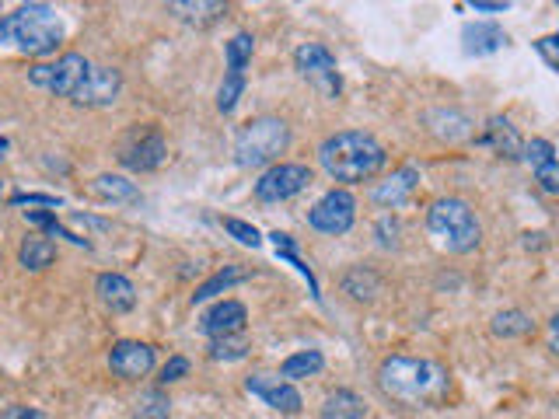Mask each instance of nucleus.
Segmentation results:
<instances>
[{"instance_id":"obj_21","label":"nucleus","mask_w":559,"mask_h":419,"mask_svg":"<svg viewBox=\"0 0 559 419\" xmlns=\"http://www.w3.org/2000/svg\"><path fill=\"white\" fill-rule=\"evenodd\" d=\"M91 193L105 203H140V189L130 179H123V175H98L91 182Z\"/></svg>"},{"instance_id":"obj_42","label":"nucleus","mask_w":559,"mask_h":419,"mask_svg":"<svg viewBox=\"0 0 559 419\" xmlns=\"http://www.w3.org/2000/svg\"><path fill=\"white\" fill-rule=\"evenodd\" d=\"M549 350H553L556 357H559V311H556L553 318H549Z\"/></svg>"},{"instance_id":"obj_12","label":"nucleus","mask_w":559,"mask_h":419,"mask_svg":"<svg viewBox=\"0 0 559 419\" xmlns=\"http://www.w3.org/2000/svg\"><path fill=\"white\" fill-rule=\"evenodd\" d=\"M245 388H249L256 399H263L270 409H277V413H301V392H297L290 381H283L280 374H252L249 381H245Z\"/></svg>"},{"instance_id":"obj_16","label":"nucleus","mask_w":559,"mask_h":419,"mask_svg":"<svg viewBox=\"0 0 559 419\" xmlns=\"http://www.w3.org/2000/svg\"><path fill=\"white\" fill-rule=\"evenodd\" d=\"M416 182H420V172H416V168H399V172H392V179H385L378 189H374L371 200L385 210H395L413 196Z\"/></svg>"},{"instance_id":"obj_20","label":"nucleus","mask_w":559,"mask_h":419,"mask_svg":"<svg viewBox=\"0 0 559 419\" xmlns=\"http://www.w3.org/2000/svg\"><path fill=\"white\" fill-rule=\"evenodd\" d=\"M483 144H490L493 151L504 154V158H521V147H525L518 137V130L511 126V119H504V116H493L490 123H486Z\"/></svg>"},{"instance_id":"obj_33","label":"nucleus","mask_w":559,"mask_h":419,"mask_svg":"<svg viewBox=\"0 0 559 419\" xmlns=\"http://www.w3.org/2000/svg\"><path fill=\"white\" fill-rule=\"evenodd\" d=\"M521 161H525V165H532L535 172H539L542 165L556 161V147L549 144V140H528V144L521 147Z\"/></svg>"},{"instance_id":"obj_34","label":"nucleus","mask_w":559,"mask_h":419,"mask_svg":"<svg viewBox=\"0 0 559 419\" xmlns=\"http://www.w3.org/2000/svg\"><path fill=\"white\" fill-rule=\"evenodd\" d=\"M224 231H228L231 238L242 241V245H252V248L263 245V234H259L252 224H245V220H238V217H224Z\"/></svg>"},{"instance_id":"obj_10","label":"nucleus","mask_w":559,"mask_h":419,"mask_svg":"<svg viewBox=\"0 0 559 419\" xmlns=\"http://www.w3.org/2000/svg\"><path fill=\"white\" fill-rule=\"evenodd\" d=\"M154 346L140 343V339H119L116 346L109 350V367L116 378L123 381H140L154 371Z\"/></svg>"},{"instance_id":"obj_15","label":"nucleus","mask_w":559,"mask_h":419,"mask_svg":"<svg viewBox=\"0 0 559 419\" xmlns=\"http://www.w3.org/2000/svg\"><path fill=\"white\" fill-rule=\"evenodd\" d=\"M245 322H249V311H245V304L238 301H221L214 304V308L203 315L200 329L207 332L210 339H221V336H242Z\"/></svg>"},{"instance_id":"obj_40","label":"nucleus","mask_w":559,"mask_h":419,"mask_svg":"<svg viewBox=\"0 0 559 419\" xmlns=\"http://www.w3.org/2000/svg\"><path fill=\"white\" fill-rule=\"evenodd\" d=\"M0 419H49V416L32 406H7V409H0Z\"/></svg>"},{"instance_id":"obj_22","label":"nucleus","mask_w":559,"mask_h":419,"mask_svg":"<svg viewBox=\"0 0 559 419\" xmlns=\"http://www.w3.org/2000/svg\"><path fill=\"white\" fill-rule=\"evenodd\" d=\"M343 290L353 301H374V297L381 294V276L367 266H353L350 273L343 276Z\"/></svg>"},{"instance_id":"obj_23","label":"nucleus","mask_w":559,"mask_h":419,"mask_svg":"<svg viewBox=\"0 0 559 419\" xmlns=\"http://www.w3.org/2000/svg\"><path fill=\"white\" fill-rule=\"evenodd\" d=\"M490 329H493V336H500V339H518V336H528V332L535 329V322L528 311L507 308V311H497V315H493Z\"/></svg>"},{"instance_id":"obj_8","label":"nucleus","mask_w":559,"mask_h":419,"mask_svg":"<svg viewBox=\"0 0 559 419\" xmlns=\"http://www.w3.org/2000/svg\"><path fill=\"white\" fill-rule=\"evenodd\" d=\"M311 186V168L308 165H273L270 172H263V179L256 182V200L259 203H283L294 200L297 193Z\"/></svg>"},{"instance_id":"obj_5","label":"nucleus","mask_w":559,"mask_h":419,"mask_svg":"<svg viewBox=\"0 0 559 419\" xmlns=\"http://www.w3.org/2000/svg\"><path fill=\"white\" fill-rule=\"evenodd\" d=\"M290 144V126L280 116H259L238 133L235 140V165L238 168H263L277 161Z\"/></svg>"},{"instance_id":"obj_26","label":"nucleus","mask_w":559,"mask_h":419,"mask_svg":"<svg viewBox=\"0 0 559 419\" xmlns=\"http://www.w3.org/2000/svg\"><path fill=\"white\" fill-rule=\"evenodd\" d=\"M245 276H249V269H242V266H224L221 273H214L207 283H200V287H196L193 304H203V301H210V297H214V294H224V290H228V287H235V283H242Z\"/></svg>"},{"instance_id":"obj_39","label":"nucleus","mask_w":559,"mask_h":419,"mask_svg":"<svg viewBox=\"0 0 559 419\" xmlns=\"http://www.w3.org/2000/svg\"><path fill=\"white\" fill-rule=\"evenodd\" d=\"M11 203L14 207H25V203H32V207H60V200L46 193H18V196H11Z\"/></svg>"},{"instance_id":"obj_27","label":"nucleus","mask_w":559,"mask_h":419,"mask_svg":"<svg viewBox=\"0 0 559 419\" xmlns=\"http://www.w3.org/2000/svg\"><path fill=\"white\" fill-rule=\"evenodd\" d=\"M168 416H172V399L161 388L140 392L137 402H133V419H168Z\"/></svg>"},{"instance_id":"obj_25","label":"nucleus","mask_w":559,"mask_h":419,"mask_svg":"<svg viewBox=\"0 0 559 419\" xmlns=\"http://www.w3.org/2000/svg\"><path fill=\"white\" fill-rule=\"evenodd\" d=\"M325 367V357L318 350H301V353H294V357H287L283 360V367H280V378L283 381H297V378H315L318 371Z\"/></svg>"},{"instance_id":"obj_31","label":"nucleus","mask_w":559,"mask_h":419,"mask_svg":"<svg viewBox=\"0 0 559 419\" xmlns=\"http://www.w3.org/2000/svg\"><path fill=\"white\" fill-rule=\"evenodd\" d=\"M25 217H28V224L42 227V231H46V234H60V238L74 241V245L91 248V241H88V238H77L74 231H67V227H60V224H56V217H53V213H42V210H25Z\"/></svg>"},{"instance_id":"obj_13","label":"nucleus","mask_w":559,"mask_h":419,"mask_svg":"<svg viewBox=\"0 0 559 419\" xmlns=\"http://www.w3.org/2000/svg\"><path fill=\"white\" fill-rule=\"evenodd\" d=\"M119 161H123L130 172H154V168H161L168 161L165 137H161V133H154V130L137 133L130 144H123V151H119Z\"/></svg>"},{"instance_id":"obj_28","label":"nucleus","mask_w":559,"mask_h":419,"mask_svg":"<svg viewBox=\"0 0 559 419\" xmlns=\"http://www.w3.org/2000/svg\"><path fill=\"white\" fill-rule=\"evenodd\" d=\"M207 353H210V360H224V364H231V360H242L245 353H249V339H245V336L210 339Z\"/></svg>"},{"instance_id":"obj_24","label":"nucleus","mask_w":559,"mask_h":419,"mask_svg":"<svg viewBox=\"0 0 559 419\" xmlns=\"http://www.w3.org/2000/svg\"><path fill=\"white\" fill-rule=\"evenodd\" d=\"M168 11L179 14L189 25H210V21H217L224 14V4H217V0H179Z\"/></svg>"},{"instance_id":"obj_44","label":"nucleus","mask_w":559,"mask_h":419,"mask_svg":"<svg viewBox=\"0 0 559 419\" xmlns=\"http://www.w3.org/2000/svg\"><path fill=\"white\" fill-rule=\"evenodd\" d=\"M0 193H4V182H0Z\"/></svg>"},{"instance_id":"obj_2","label":"nucleus","mask_w":559,"mask_h":419,"mask_svg":"<svg viewBox=\"0 0 559 419\" xmlns=\"http://www.w3.org/2000/svg\"><path fill=\"white\" fill-rule=\"evenodd\" d=\"M318 161L329 172V179L346 182V186H357V182H367L385 168L388 154L381 147L378 137L364 130H343L332 133L329 140H322L318 147Z\"/></svg>"},{"instance_id":"obj_32","label":"nucleus","mask_w":559,"mask_h":419,"mask_svg":"<svg viewBox=\"0 0 559 419\" xmlns=\"http://www.w3.org/2000/svg\"><path fill=\"white\" fill-rule=\"evenodd\" d=\"M273 245H277V252L283 255V259H290V266H297V273L301 276H308V287H311V294L318 297V283H315V276H311V269L304 266L301 259H297V245H294V238H290V234H273Z\"/></svg>"},{"instance_id":"obj_4","label":"nucleus","mask_w":559,"mask_h":419,"mask_svg":"<svg viewBox=\"0 0 559 419\" xmlns=\"http://www.w3.org/2000/svg\"><path fill=\"white\" fill-rule=\"evenodd\" d=\"M427 227L437 238V245L448 248L455 255H465L472 248H479L483 241V227H479L476 210L458 196H444L427 210Z\"/></svg>"},{"instance_id":"obj_17","label":"nucleus","mask_w":559,"mask_h":419,"mask_svg":"<svg viewBox=\"0 0 559 419\" xmlns=\"http://www.w3.org/2000/svg\"><path fill=\"white\" fill-rule=\"evenodd\" d=\"M462 42H465V53L486 56V53H497V49L504 46L507 32L500 25H493V21H476V25L462 28Z\"/></svg>"},{"instance_id":"obj_18","label":"nucleus","mask_w":559,"mask_h":419,"mask_svg":"<svg viewBox=\"0 0 559 419\" xmlns=\"http://www.w3.org/2000/svg\"><path fill=\"white\" fill-rule=\"evenodd\" d=\"M364 416H367V402L357 392H350V388H336V392L325 395L322 419H364Z\"/></svg>"},{"instance_id":"obj_38","label":"nucleus","mask_w":559,"mask_h":419,"mask_svg":"<svg viewBox=\"0 0 559 419\" xmlns=\"http://www.w3.org/2000/svg\"><path fill=\"white\" fill-rule=\"evenodd\" d=\"M378 234H381V248H395L399 245V238H395V234H399V220L395 217H381L378 220Z\"/></svg>"},{"instance_id":"obj_7","label":"nucleus","mask_w":559,"mask_h":419,"mask_svg":"<svg viewBox=\"0 0 559 419\" xmlns=\"http://www.w3.org/2000/svg\"><path fill=\"white\" fill-rule=\"evenodd\" d=\"M353 220H357V200L346 189H332L308 210V224L322 234H346Z\"/></svg>"},{"instance_id":"obj_29","label":"nucleus","mask_w":559,"mask_h":419,"mask_svg":"<svg viewBox=\"0 0 559 419\" xmlns=\"http://www.w3.org/2000/svg\"><path fill=\"white\" fill-rule=\"evenodd\" d=\"M249 60H252V35L249 32L231 35V42H228V74H245Z\"/></svg>"},{"instance_id":"obj_11","label":"nucleus","mask_w":559,"mask_h":419,"mask_svg":"<svg viewBox=\"0 0 559 419\" xmlns=\"http://www.w3.org/2000/svg\"><path fill=\"white\" fill-rule=\"evenodd\" d=\"M123 91V77H119L116 67H98L91 63V70L84 74L81 88L74 91L70 102L74 105H88V109H102V105H112Z\"/></svg>"},{"instance_id":"obj_6","label":"nucleus","mask_w":559,"mask_h":419,"mask_svg":"<svg viewBox=\"0 0 559 419\" xmlns=\"http://www.w3.org/2000/svg\"><path fill=\"white\" fill-rule=\"evenodd\" d=\"M88 70H91V63L84 60L81 53H67V56H60L56 63H35V67L28 70V81H32L35 88L49 91V95L74 98V91L81 88V81H84Z\"/></svg>"},{"instance_id":"obj_41","label":"nucleus","mask_w":559,"mask_h":419,"mask_svg":"<svg viewBox=\"0 0 559 419\" xmlns=\"http://www.w3.org/2000/svg\"><path fill=\"white\" fill-rule=\"evenodd\" d=\"M472 7H476V11H490V14H504L507 11L504 0H472Z\"/></svg>"},{"instance_id":"obj_43","label":"nucleus","mask_w":559,"mask_h":419,"mask_svg":"<svg viewBox=\"0 0 559 419\" xmlns=\"http://www.w3.org/2000/svg\"><path fill=\"white\" fill-rule=\"evenodd\" d=\"M4 151H7V140H4V137H0V158H4Z\"/></svg>"},{"instance_id":"obj_30","label":"nucleus","mask_w":559,"mask_h":419,"mask_svg":"<svg viewBox=\"0 0 559 419\" xmlns=\"http://www.w3.org/2000/svg\"><path fill=\"white\" fill-rule=\"evenodd\" d=\"M242 91H245V74H224L221 91H217V109H221L224 116H228V112H235Z\"/></svg>"},{"instance_id":"obj_1","label":"nucleus","mask_w":559,"mask_h":419,"mask_svg":"<svg viewBox=\"0 0 559 419\" xmlns=\"http://www.w3.org/2000/svg\"><path fill=\"white\" fill-rule=\"evenodd\" d=\"M378 385L402 406H430L448 395V371L423 357H388L378 367Z\"/></svg>"},{"instance_id":"obj_36","label":"nucleus","mask_w":559,"mask_h":419,"mask_svg":"<svg viewBox=\"0 0 559 419\" xmlns=\"http://www.w3.org/2000/svg\"><path fill=\"white\" fill-rule=\"evenodd\" d=\"M535 49H539V56L549 67L559 70V35H542V39H535Z\"/></svg>"},{"instance_id":"obj_37","label":"nucleus","mask_w":559,"mask_h":419,"mask_svg":"<svg viewBox=\"0 0 559 419\" xmlns=\"http://www.w3.org/2000/svg\"><path fill=\"white\" fill-rule=\"evenodd\" d=\"M189 374V360L186 357H172L165 367H161V385H172V381H182Z\"/></svg>"},{"instance_id":"obj_9","label":"nucleus","mask_w":559,"mask_h":419,"mask_svg":"<svg viewBox=\"0 0 559 419\" xmlns=\"http://www.w3.org/2000/svg\"><path fill=\"white\" fill-rule=\"evenodd\" d=\"M294 63H297V70H301V77H308L311 84H318L325 95H339L336 56H332L325 46H318V42H304V46H297Z\"/></svg>"},{"instance_id":"obj_3","label":"nucleus","mask_w":559,"mask_h":419,"mask_svg":"<svg viewBox=\"0 0 559 419\" xmlns=\"http://www.w3.org/2000/svg\"><path fill=\"white\" fill-rule=\"evenodd\" d=\"M63 21L49 4H25L0 18V46L28 56H46L60 46Z\"/></svg>"},{"instance_id":"obj_14","label":"nucleus","mask_w":559,"mask_h":419,"mask_svg":"<svg viewBox=\"0 0 559 419\" xmlns=\"http://www.w3.org/2000/svg\"><path fill=\"white\" fill-rule=\"evenodd\" d=\"M95 294L102 308L112 311V315H126V311L137 308V287L123 273H102L95 280Z\"/></svg>"},{"instance_id":"obj_35","label":"nucleus","mask_w":559,"mask_h":419,"mask_svg":"<svg viewBox=\"0 0 559 419\" xmlns=\"http://www.w3.org/2000/svg\"><path fill=\"white\" fill-rule=\"evenodd\" d=\"M535 182H539L542 193L559 196V161H549V165H542L539 172H535Z\"/></svg>"},{"instance_id":"obj_19","label":"nucleus","mask_w":559,"mask_h":419,"mask_svg":"<svg viewBox=\"0 0 559 419\" xmlns=\"http://www.w3.org/2000/svg\"><path fill=\"white\" fill-rule=\"evenodd\" d=\"M53 259H56V245L49 238H42V234H28L18 245V262L28 273H42L46 266H53Z\"/></svg>"}]
</instances>
